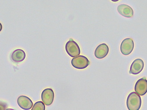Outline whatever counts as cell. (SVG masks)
<instances>
[{
    "label": "cell",
    "instance_id": "11",
    "mask_svg": "<svg viewBox=\"0 0 147 110\" xmlns=\"http://www.w3.org/2000/svg\"><path fill=\"white\" fill-rule=\"evenodd\" d=\"M26 55L25 52L21 49H17L12 53L11 59L15 62H21L26 58Z\"/></svg>",
    "mask_w": 147,
    "mask_h": 110
},
{
    "label": "cell",
    "instance_id": "4",
    "mask_svg": "<svg viewBox=\"0 0 147 110\" xmlns=\"http://www.w3.org/2000/svg\"><path fill=\"white\" fill-rule=\"evenodd\" d=\"M134 40L130 38L125 39L120 45V51L125 56L130 54L134 49Z\"/></svg>",
    "mask_w": 147,
    "mask_h": 110
},
{
    "label": "cell",
    "instance_id": "12",
    "mask_svg": "<svg viewBox=\"0 0 147 110\" xmlns=\"http://www.w3.org/2000/svg\"><path fill=\"white\" fill-rule=\"evenodd\" d=\"M45 106L43 102L38 101L35 103L31 110H45Z\"/></svg>",
    "mask_w": 147,
    "mask_h": 110
},
{
    "label": "cell",
    "instance_id": "15",
    "mask_svg": "<svg viewBox=\"0 0 147 110\" xmlns=\"http://www.w3.org/2000/svg\"><path fill=\"white\" fill-rule=\"evenodd\" d=\"M5 110H15L14 109H11V108H8V109H6Z\"/></svg>",
    "mask_w": 147,
    "mask_h": 110
},
{
    "label": "cell",
    "instance_id": "2",
    "mask_svg": "<svg viewBox=\"0 0 147 110\" xmlns=\"http://www.w3.org/2000/svg\"><path fill=\"white\" fill-rule=\"evenodd\" d=\"M66 52L71 57H76L81 53L80 47L75 40L71 39L68 40L65 45Z\"/></svg>",
    "mask_w": 147,
    "mask_h": 110
},
{
    "label": "cell",
    "instance_id": "13",
    "mask_svg": "<svg viewBox=\"0 0 147 110\" xmlns=\"http://www.w3.org/2000/svg\"><path fill=\"white\" fill-rule=\"evenodd\" d=\"M7 107L6 104L0 102V110H5Z\"/></svg>",
    "mask_w": 147,
    "mask_h": 110
},
{
    "label": "cell",
    "instance_id": "7",
    "mask_svg": "<svg viewBox=\"0 0 147 110\" xmlns=\"http://www.w3.org/2000/svg\"><path fill=\"white\" fill-rule=\"evenodd\" d=\"M144 66V62L142 59H137L131 64L129 73L134 75L139 74L143 70Z\"/></svg>",
    "mask_w": 147,
    "mask_h": 110
},
{
    "label": "cell",
    "instance_id": "9",
    "mask_svg": "<svg viewBox=\"0 0 147 110\" xmlns=\"http://www.w3.org/2000/svg\"><path fill=\"white\" fill-rule=\"evenodd\" d=\"M109 51V46L106 44H101L98 45L96 49L94 52L95 56L98 59H102L107 56Z\"/></svg>",
    "mask_w": 147,
    "mask_h": 110
},
{
    "label": "cell",
    "instance_id": "1",
    "mask_svg": "<svg viewBox=\"0 0 147 110\" xmlns=\"http://www.w3.org/2000/svg\"><path fill=\"white\" fill-rule=\"evenodd\" d=\"M142 104V98L136 92H131L128 96L126 106L129 110H139Z\"/></svg>",
    "mask_w": 147,
    "mask_h": 110
},
{
    "label": "cell",
    "instance_id": "14",
    "mask_svg": "<svg viewBox=\"0 0 147 110\" xmlns=\"http://www.w3.org/2000/svg\"><path fill=\"white\" fill-rule=\"evenodd\" d=\"M2 29V25L1 23H0V32L1 31Z\"/></svg>",
    "mask_w": 147,
    "mask_h": 110
},
{
    "label": "cell",
    "instance_id": "8",
    "mask_svg": "<svg viewBox=\"0 0 147 110\" xmlns=\"http://www.w3.org/2000/svg\"><path fill=\"white\" fill-rule=\"evenodd\" d=\"M17 104L20 108L29 110L33 107V103L30 98L25 96H20L17 99Z\"/></svg>",
    "mask_w": 147,
    "mask_h": 110
},
{
    "label": "cell",
    "instance_id": "5",
    "mask_svg": "<svg viewBox=\"0 0 147 110\" xmlns=\"http://www.w3.org/2000/svg\"><path fill=\"white\" fill-rule=\"evenodd\" d=\"M41 98L43 103L45 105H51L54 101V91L52 88H45L42 92Z\"/></svg>",
    "mask_w": 147,
    "mask_h": 110
},
{
    "label": "cell",
    "instance_id": "6",
    "mask_svg": "<svg viewBox=\"0 0 147 110\" xmlns=\"http://www.w3.org/2000/svg\"><path fill=\"white\" fill-rule=\"evenodd\" d=\"M135 91L139 96H144L147 92V80L144 77L139 79L135 84Z\"/></svg>",
    "mask_w": 147,
    "mask_h": 110
},
{
    "label": "cell",
    "instance_id": "10",
    "mask_svg": "<svg viewBox=\"0 0 147 110\" xmlns=\"http://www.w3.org/2000/svg\"><path fill=\"white\" fill-rule=\"evenodd\" d=\"M117 11L122 16L127 18H131L134 14V10L131 7L125 4L119 5L117 7Z\"/></svg>",
    "mask_w": 147,
    "mask_h": 110
},
{
    "label": "cell",
    "instance_id": "3",
    "mask_svg": "<svg viewBox=\"0 0 147 110\" xmlns=\"http://www.w3.org/2000/svg\"><path fill=\"white\" fill-rule=\"evenodd\" d=\"M74 67L78 69H84L88 67L90 64V61L86 57L84 56H78L74 58L71 61Z\"/></svg>",
    "mask_w": 147,
    "mask_h": 110
}]
</instances>
